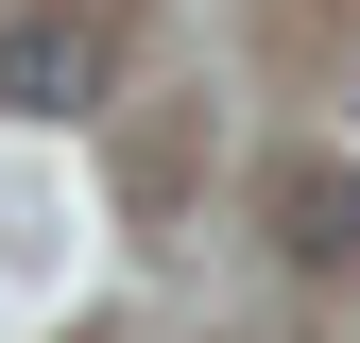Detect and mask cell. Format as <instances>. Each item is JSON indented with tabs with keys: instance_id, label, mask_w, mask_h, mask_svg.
I'll return each mask as SVG.
<instances>
[{
	"instance_id": "6da1fadb",
	"label": "cell",
	"mask_w": 360,
	"mask_h": 343,
	"mask_svg": "<svg viewBox=\"0 0 360 343\" xmlns=\"http://www.w3.org/2000/svg\"><path fill=\"white\" fill-rule=\"evenodd\" d=\"M86 86H103V34L86 18H18L0 34V103H86Z\"/></svg>"
}]
</instances>
